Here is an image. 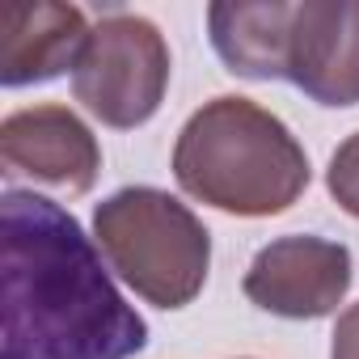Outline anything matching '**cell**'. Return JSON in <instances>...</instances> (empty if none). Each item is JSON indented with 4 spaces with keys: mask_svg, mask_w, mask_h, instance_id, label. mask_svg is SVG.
Returning <instances> with one entry per match:
<instances>
[{
    "mask_svg": "<svg viewBox=\"0 0 359 359\" xmlns=\"http://www.w3.org/2000/svg\"><path fill=\"white\" fill-rule=\"evenodd\" d=\"M0 233V359H131L144 351V317L118 296L97 245L60 203L9 191Z\"/></svg>",
    "mask_w": 359,
    "mask_h": 359,
    "instance_id": "obj_1",
    "label": "cell"
},
{
    "mask_svg": "<svg viewBox=\"0 0 359 359\" xmlns=\"http://www.w3.org/2000/svg\"><path fill=\"white\" fill-rule=\"evenodd\" d=\"M173 177L229 216H279L309 187V156L279 114L250 97H216L177 135Z\"/></svg>",
    "mask_w": 359,
    "mask_h": 359,
    "instance_id": "obj_2",
    "label": "cell"
},
{
    "mask_svg": "<svg viewBox=\"0 0 359 359\" xmlns=\"http://www.w3.org/2000/svg\"><path fill=\"white\" fill-rule=\"evenodd\" d=\"M93 237L110 271L156 309H182L208 283V229L187 203L156 187H123L97 203Z\"/></svg>",
    "mask_w": 359,
    "mask_h": 359,
    "instance_id": "obj_3",
    "label": "cell"
},
{
    "mask_svg": "<svg viewBox=\"0 0 359 359\" xmlns=\"http://www.w3.org/2000/svg\"><path fill=\"white\" fill-rule=\"evenodd\" d=\"M169 89V47L148 18L110 13L93 26L76 68V102L106 127H140L161 110Z\"/></svg>",
    "mask_w": 359,
    "mask_h": 359,
    "instance_id": "obj_4",
    "label": "cell"
},
{
    "mask_svg": "<svg viewBox=\"0 0 359 359\" xmlns=\"http://www.w3.org/2000/svg\"><path fill=\"white\" fill-rule=\"evenodd\" d=\"M241 287L258 309L275 317H330L351 287V250L313 233L279 237L254 254Z\"/></svg>",
    "mask_w": 359,
    "mask_h": 359,
    "instance_id": "obj_5",
    "label": "cell"
},
{
    "mask_svg": "<svg viewBox=\"0 0 359 359\" xmlns=\"http://www.w3.org/2000/svg\"><path fill=\"white\" fill-rule=\"evenodd\" d=\"M5 173H26L64 195H89L102 173V148L93 131L68 106H30L0 123Z\"/></svg>",
    "mask_w": 359,
    "mask_h": 359,
    "instance_id": "obj_6",
    "label": "cell"
},
{
    "mask_svg": "<svg viewBox=\"0 0 359 359\" xmlns=\"http://www.w3.org/2000/svg\"><path fill=\"white\" fill-rule=\"evenodd\" d=\"M287 81L317 106L359 102V0L296 5Z\"/></svg>",
    "mask_w": 359,
    "mask_h": 359,
    "instance_id": "obj_7",
    "label": "cell"
},
{
    "mask_svg": "<svg viewBox=\"0 0 359 359\" xmlns=\"http://www.w3.org/2000/svg\"><path fill=\"white\" fill-rule=\"evenodd\" d=\"M85 13L55 0H9L0 5V81L9 89L51 81L76 68L89 43Z\"/></svg>",
    "mask_w": 359,
    "mask_h": 359,
    "instance_id": "obj_8",
    "label": "cell"
},
{
    "mask_svg": "<svg viewBox=\"0 0 359 359\" xmlns=\"http://www.w3.org/2000/svg\"><path fill=\"white\" fill-rule=\"evenodd\" d=\"M292 18L296 5L283 0H220L208 9V30L216 55L229 64V72L250 81H279L287 76L292 55Z\"/></svg>",
    "mask_w": 359,
    "mask_h": 359,
    "instance_id": "obj_9",
    "label": "cell"
},
{
    "mask_svg": "<svg viewBox=\"0 0 359 359\" xmlns=\"http://www.w3.org/2000/svg\"><path fill=\"white\" fill-rule=\"evenodd\" d=\"M325 187H330L334 203L359 220V131L346 144H338V152L330 161V173H325Z\"/></svg>",
    "mask_w": 359,
    "mask_h": 359,
    "instance_id": "obj_10",
    "label": "cell"
},
{
    "mask_svg": "<svg viewBox=\"0 0 359 359\" xmlns=\"http://www.w3.org/2000/svg\"><path fill=\"white\" fill-rule=\"evenodd\" d=\"M330 359H359V304H351L334 325V355Z\"/></svg>",
    "mask_w": 359,
    "mask_h": 359,
    "instance_id": "obj_11",
    "label": "cell"
}]
</instances>
